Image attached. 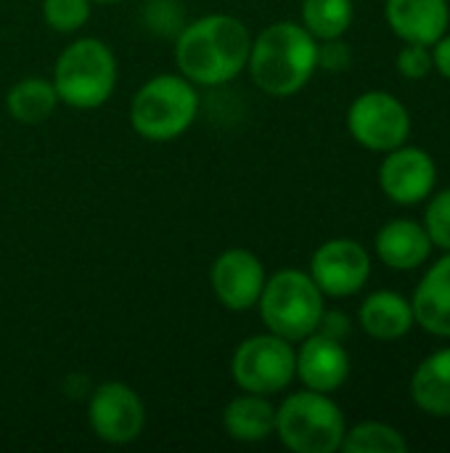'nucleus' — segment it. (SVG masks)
<instances>
[{"mask_svg":"<svg viewBox=\"0 0 450 453\" xmlns=\"http://www.w3.org/2000/svg\"><path fill=\"white\" fill-rule=\"evenodd\" d=\"M318 66H324L326 72L347 69L350 66V45H345L339 37L324 40V45H318Z\"/></svg>","mask_w":450,"mask_h":453,"instance_id":"a878e982","label":"nucleus"},{"mask_svg":"<svg viewBox=\"0 0 450 453\" xmlns=\"http://www.w3.org/2000/svg\"><path fill=\"white\" fill-rule=\"evenodd\" d=\"M117 56L98 37L69 42L53 64V88L58 101L72 109H98L117 88Z\"/></svg>","mask_w":450,"mask_h":453,"instance_id":"20e7f679","label":"nucleus"},{"mask_svg":"<svg viewBox=\"0 0 450 453\" xmlns=\"http://www.w3.org/2000/svg\"><path fill=\"white\" fill-rule=\"evenodd\" d=\"M424 223H427V234H430L432 244H438V247L450 252V188L440 191L430 202Z\"/></svg>","mask_w":450,"mask_h":453,"instance_id":"b1692460","label":"nucleus"},{"mask_svg":"<svg viewBox=\"0 0 450 453\" xmlns=\"http://www.w3.org/2000/svg\"><path fill=\"white\" fill-rule=\"evenodd\" d=\"M398 72L408 80H422L432 72L435 61H432V53L427 50V45H419V42H408L400 53H398Z\"/></svg>","mask_w":450,"mask_h":453,"instance_id":"393cba45","label":"nucleus"},{"mask_svg":"<svg viewBox=\"0 0 450 453\" xmlns=\"http://www.w3.org/2000/svg\"><path fill=\"white\" fill-rule=\"evenodd\" d=\"M414 321L430 334L450 337V255L438 260L414 295Z\"/></svg>","mask_w":450,"mask_h":453,"instance_id":"2eb2a0df","label":"nucleus"},{"mask_svg":"<svg viewBox=\"0 0 450 453\" xmlns=\"http://www.w3.org/2000/svg\"><path fill=\"white\" fill-rule=\"evenodd\" d=\"M90 3H122V0H90Z\"/></svg>","mask_w":450,"mask_h":453,"instance_id":"c85d7f7f","label":"nucleus"},{"mask_svg":"<svg viewBox=\"0 0 450 453\" xmlns=\"http://www.w3.org/2000/svg\"><path fill=\"white\" fill-rule=\"evenodd\" d=\"M347 130L361 146L371 151H393L406 143L411 117L395 96L369 90L353 101L347 111Z\"/></svg>","mask_w":450,"mask_h":453,"instance_id":"1a4fd4ad","label":"nucleus"},{"mask_svg":"<svg viewBox=\"0 0 450 453\" xmlns=\"http://www.w3.org/2000/svg\"><path fill=\"white\" fill-rule=\"evenodd\" d=\"M318 69V40L294 21H276L252 37L247 72L252 82L273 96L300 93Z\"/></svg>","mask_w":450,"mask_h":453,"instance_id":"f03ea898","label":"nucleus"},{"mask_svg":"<svg viewBox=\"0 0 450 453\" xmlns=\"http://www.w3.org/2000/svg\"><path fill=\"white\" fill-rule=\"evenodd\" d=\"M316 332H321V334H326V337L342 342V340L347 337V332H350V321H347V316H342V313H337V311H332V313L324 311V316H321Z\"/></svg>","mask_w":450,"mask_h":453,"instance_id":"bb28decb","label":"nucleus"},{"mask_svg":"<svg viewBox=\"0 0 450 453\" xmlns=\"http://www.w3.org/2000/svg\"><path fill=\"white\" fill-rule=\"evenodd\" d=\"M199 117V93L180 72H164L146 80L130 104L133 130L151 143H170L180 138Z\"/></svg>","mask_w":450,"mask_h":453,"instance_id":"7ed1b4c3","label":"nucleus"},{"mask_svg":"<svg viewBox=\"0 0 450 453\" xmlns=\"http://www.w3.org/2000/svg\"><path fill=\"white\" fill-rule=\"evenodd\" d=\"M345 417L329 393L300 390L276 409L278 441L294 453H334L342 449Z\"/></svg>","mask_w":450,"mask_h":453,"instance_id":"423d86ee","label":"nucleus"},{"mask_svg":"<svg viewBox=\"0 0 450 453\" xmlns=\"http://www.w3.org/2000/svg\"><path fill=\"white\" fill-rule=\"evenodd\" d=\"M387 24L406 42L435 45L448 29V3L446 0H387Z\"/></svg>","mask_w":450,"mask_h":453,"instance_id":"4468645a","label":"nucleus"},{"mask_svg":"<svg viewBox=\"0 0 450 453\" xmlns=\"http://www.w3.org/2000/svg\"><path fill=\"white\" fill-rule=\"evenodd\" d=\"M223 427L239 443H263L276 433V406L265 395L241 393L223 409Z\"/></svg>","mask_w":450,"mask_h":453,"instance_id":"f3484780","label":"nucleus"},{"mask_svg":"<svg viewBox=\"0 0 450 453\" xmlns=\"http://www.w3.org/2000/svg\"><path fill=\"white\" fill-rule=\"evenodd\" d=\"M371 273L369 252L353 239L324 242L310 260V276L329 297H350L363 289Z\"/></svg>","mask_w":450,"mask_h":453,"instance_id":"9b49d317","label":"nucleus"},{"mask_svg":"<svg viewBox=\"0 0 450 453\" xmlns=\"http://www.w3.org/2000/svg\"><path fill=\"white\" fill-rule=\"evenodd\" d=\"M231 377L241 393L276 395L284 393L297 377V350L289 340L265 332L247 337L231 358Z\"/></svg>","mask_w":450,"mask_h":453,"instance_id":"0eeeda50","label":"nucleus"},{"mask_svg":"<svg viewBox=\"0 0 450 453\" xmlns=\"http://www.w3.org/2000/svg\"><path fill=\"white\" fill-rule=\"evenodd\" d=\"M297 377L308 390L334 393L350 377V356L339 340L313 332L297 350Z\"/></svg>","mask_w":450,"mask_h":453,"instance_id":"ddd939ff","label":"nucleus"},{"mask_svg":"<svg viewBox=\"0 0 450 453\" xmlns=\"http://www.w3.org/2000/svg\"><path fill=\"white\" fill-rule=\"evenodd\" d=\"M252 35L231 13H207L175 35L178 72L202 88H220L247 72Z\"/></svg>","mask_w":450,"mask_h":453,"instance_id":"f257e3e1","label":"nucleus"},{"mask_svg":"<svg viewBox=\"0 0 450 453\" xmlns=\"http://www.w3.org/2000/svg\"><path fill=\"white\" fill-rule=\"evenodd\" d=\"M90 0H42V19L58 35L80 32L90 19Z\"/></svg>","mask_w":450,"mask_h":453,"instance_id":"5701e85b","label":"nucleus"},{"mask_svg":"<svg viewBox=\"0 0 450 453\" xmlns=\"http://www.w3.org/2000/svg\"><path fill=\"white\" fill-rule=\"evenodd\" d=\"M438 167L424 149L398 146L379 167L382 191L398 204H416L427 199L435 188Z\"/></svg>","mask_w":450,"mask_h":453,"instance_id":"f8f14e48","label":"nucleus"},{"mask_svg":"<svg viewBox=\"0 0 450 453\" xmlns=\"http://www.w3.org/2000/svg\"><path fill=\"white\" fill-rule=\"evenodd\" d=\"M432 252V239L427 228L414 220H393L377 236V255L385 265L395 271L419 268Z\"/></svg>","mask_w":450,"mask_h":453,"instance_id":"dca6fc26","label":"nucleus"},{"mask_svg":"<svg viewBox=\"0 0 450 453\" xmlns=\"http://www.w3.org/2000/svg\"><path fill=\"white\" fill-rule=\"evenodd\" d=\"M361 326L374 340H400L414 326V308L395 292H374L361 305Z\"/></svg>","mask_w":450,"mask_h":453,"instance_id":"a211bd4d","label":"nucleus"},{"mask_svg":"<svg viewBox=\"0 0 450 453\" xmlns=\"http://www.w3.org/2000/svg\"><path fill=\"white\" fill-rule=\"evenodd\" d=\"M88 425L93 435L109 446H127L146 427L143 398L125 382H103L90 393Z\"/></svg>","mask_w":450,"mask_h":453,"instance_id":"6e6552de","label":"nucleus"},{"mask_svg":"<svg viewBox=\"0 0 450 453\" xmlns=\"http://www.w3.org/2000/svg\"><path fill=\"white\" fill-rule=\"evenodd\" d=\"M265 279L268 276H265L263 260L244 247L225 250L223 255L215 257L210 268L212 295L225 311H233V313H247L257 305Z\"/></svg>","mask_w":450,"mask_h":453,"instance_id":"9d476101","label":"nucleus"},{"mask_svg":"<svg viewBox=\"0 0 450 453\" xmlns=\"http://www.w3.org/2000/svg\"><path fill=\"white\" fill-rule=\"evenodd\" d=\"M353 24V0H302V27L316 40L342 37Z\"/></svg>","mask_w":450,"mask_h":453,"instance_id":"412c9836","label":"nucleus"},{"mask_svg":"<svg viewBox=\"0 0 450 453\" xmlns=\"http://www.w3.org/2000/svg\"><path fill=\"white\" fill-rule=\"evenodd\" d=\"M58 93L50 80L45 77H24L16 85H11L5 96L8 114L21 125H40L50 119V114L58 106Z\"/></svg>","mask_w":450,"mask_h":453,"instance_id":"aec40b11","label":"nucleus"},{"mask_svg":"<svg viewBox=\"0 0 450 453\" xmlns=\"http://www.w3.org/2000/svg\"><path fill=\"white\" fill-rule=\"evenodd\" d=\"M411 398L430 417H450V348L430 356L416 369Z\"/></svg>","mask_w":450,"mask_h":453,"instance_id":"6ab92c4d","label":"nucleus"},{"mask_svg":"<svg viewBox=\"0 0 450 453\" xmlns=\"http://www.w3.org/2000/svg\"><path fill=\"white\" fill-rule=\"evenodd\" d=\"M342 451L345 453H406L408 443L406 438L382 422H363L355 425L353 430L345 433L342 438Z\"/></svg>","mask_w":450,"mask_h":453,"instance_id":"4be33fe9","label":"nucleus"},{"mask_svg":"<svg viewBox=\"0 0 450 453\" xmlns=\"http://www.w3.org/2000/svg\"><path fill=\"white\" fill-rule=\"evenodd\" d=\"M268 332L294 342H302L318 329L324 316V292L310 273L284 268L265 279L263 295L255 305Z\"/></svg>","mask_w":450,"mask_h":453,"instance_id":"39448f33","label":"nucleus"},{"mask_svg":"<svg viewBox=\"0 0 450 453\" xmlns=\"http://www.w3.org/2000/svg\"><path fill=\"white\" fill-rule=\"evenodd\" d=\"M435 45H438V48H435V53H432V61H435L438 72L450 80V35L448 37H440Z\"/></svg>","mask_w":450,"mask_h":453,"instance_id":"cd10ccee","label":"nucleus"}]
</instances>
